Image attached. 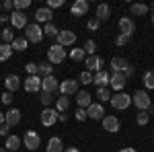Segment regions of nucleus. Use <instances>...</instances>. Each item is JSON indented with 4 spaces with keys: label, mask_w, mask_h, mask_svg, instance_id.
I'll list each match as a JSON object with an SVG mask.
<instances>
[{
    "label": "nucleus",
    "mask_w": 154,
    "mask_h": 152,
    "mask_svg": "<svg viewBox=\"0 0 154 152\" xmlns=\"http://www.w3.org/2000/svg\"><path fill=\"white\" fill-rule=\"evenodd\" d=\"M25 39L31 41V43H39V41L43 39V29H41L37 23L27 25V27H25Z\"/></svg>",
    "instance_id": "f257e3e1"
},
{
    "label": "nucleus",
    "mask_w": 154,
    "mask_h": 152,
    "mask_svg": "<svg viewBox=\"0 0 154 152\" xmlns=\"http://www.w3.org/2000/svg\"><path fill=\"white\" fill-rule=\"evenodd\" d=\"M64 58H66V49L62 45H49L48 49V62L49 64H62L64 62Z\"/></svg>",
    "instance_id": "f03ea898"
},
{
    "label": "nucleus",
    "mask_w": 154,
    "mask_h": 152,
    "mask_svg": "<svg viewBox=\"0 0 154 152\" xmlns=\"http://www.w3.org/2000/svg\"><path fill=\"white\" fill-rule=\"evenodd\" d=\"M131 103L138 107L140 111H148V109L152 107V105H150V97H148L146 91H136V93H134V99H131Z\"/></svg>",
    "instance_id": "7ed1b4c3"
},
{
    "label": "nucleus",
    "mask_w": 154,
    "mask_h": 152,
    "mask_svg": "<svg viewBox=\"0 0 154 152\" xmlns=\"http://www.w3.org/2000/svg\"><path fill=\"white\" fill-rule=\"evenodd\" d=\"M23 144H25V148H29V150H37L41 146V138H39V134L35 129H29V132H25V136H23Z\"/></svg>",
    "instance_id": "20e7f679"
},
{
    "label": "nucleus",
    "mask_w": 154,
    "mask_h": 152,
    "mask_svg": "<svg viewBox=\"0 0 154 152\" xmlns=\"http://www.w3.org/2000/svg\"><path fill=\"white\" fill-rule=\"evenodd\" d=\"M131 103V97L125 93H115L113 97H111V105H113V109H119V111H123V109H128Z\"/></svg>",
    "instance_id": "39448f33"
},
{
    "label": "nucleus",
    "mask_w": 154,
    "mask_h": 152,
    "mask_svg": "<svg viewBox=\"0 0 154 152\" xmlns=\"http://www.w3.org/2000/svg\"><path fill=\"white\" fill-rule=\"evenodd\" d=\"M58 91L64 95V97H68V95H76V93H78V80H74V78H66L64 82H60Z\"/></svg>",
    "instance_id": "423d86ee"
},
{
    "label": "nucleus",
    "mask_w": 154,
    "mask_h": 152,
    "mask_svg": "<svg viewBox=\"0 0 154 152\" xmlns=\"http://www.w3.org/2000/svg\"><path fill=\"white\" fill-rule=\"evenodd\" d=\"M58 109H51V107H45L43 109V113H41V123L45 126V128H51L56 121H58Z\"/></svg>",
    "instance_id": "0eeeda50"
},
{
    "label": "nucleus",
    "mask_w": 154,
    "mask_h": 152,
    "mask_svg": "<svg viewBox=\"0 0 154 152\" xmlns=\"http://www.w3.org/2000/svg\"><path fill=\"white\" fill-rule=\"evenodd\" d=\"M125 80H128V78H125L121 72H113V74L109 76V84H111V88H113L115 93H121V91H123Z\"/></svg>",
    "instance_id": "6e6552de"
},
{
    "label": "nucleus",
    "mask_w": 154,
    "mask_h": 152,
    "mask_svg": "<svg viewBox=\"0 0 154 152\" xmlns=\"http://www.w3.org/2000/svg\"><path fill=\"white\" fill-rule=\"evenodd\" d=\"M56 39H58V45L66 47V45L76 43V33H74V31H70V29H66V31H60Z\"/></svg>",
    "instance_id": "1a4fd4ad"
},
{
    "label": "nucleus",
    "mask_w": 154,
    "mask_h": 152,
    "mask_svg": "<svg viewBox=\"0 0 154 152\" xmlns=\"http://www.w3.org/2000/svg\"><path fill=\"white\" fill-rule=\"evenodd\" d=\"M58 88H60V82L56 80L54 76H45V78H41V91H43V93L54 95Z\"/></svg>",
    "instance_id": "9d476101"
},
{
    "label": "nucleus",
    "mask_w": 154,
    "mask_h": 152,
    "mask_svg": "<svg viewBox=\"0 0 154 152\" xmlns=\"http://www.w3.org/2000/svg\"><path fill=\"white\" fill-rule=\"evenodd\" d=\"M19 121H21V111L14 109V107H11V109L4 113V123H6L8 128H14Z\"/></svg>",
    "instance_id": "9b49d317"
},
{
    "label": "nucleus",
    "mask_w": 154,
    "mask_h": 152,
    "mask_svg": "<svg viewBox=\"0 0 154 152\" xmlns=\"http://www.w3.org/2000/svg\"><path fill=\"white\" fill-rule=\"evenodd\" d=\"M103 128L109 134H117L119 132V119L115 115H105L103 117Z\"/></svg>",
    "instance_id": "f8f14e48"
},
{
    "label": "nucleus",
    "mask_w": 154,
    "mask_h": 152,
    "mask_svg": "<svg viewBox=\"0 0 154 152\" xmlns=\"http://www.w3.org/2000/svg\"><path fill=\"white\" fill-rule=\"evenodd\" d=\"M84 64H86V70L88 72H99V70H103V58H99V56H88V58H84Z\"/></svg>",
    "instance_id": "ddd939ff"
},
{
    "label": "nucleus",
    "mask_w": 154,
    "mask_h": 152,
    "mask_svg": "<svg viewBox=\"0 0 154 152\" xmlns=\"http://www.w3.org/2000/svg\"><path fill=\"white\" fill-rule=\"evenodd\" d=\"M86 115L91 117V119H103L105 117V109L101 103H91V105L86 107Z\"/></svg>",
    "instance_id": "4468645a"
},
{
    "label": "nucleus",
    "mask_w": 154,
    "mask_h": 152,
    "mask_svg": "<svg viewBox=\"0 0 154 152\" xmlns=\"http://www.w3.org/2000/svg\"><path fill=\"white\" fill-rule=\"evenodd\" d=\"M119 31H121V35L131 37V35H134V31H136V25H134L131 19L123 17V19H119Z\"/></svg>",
    "instance_id": "2eb2a0df"
},
{
    "label": "nucleus",
    "mask_w": 154,
    "mask_h": 152,
    "mask_svg": "<svg viewBox=\"0 0 154 152\" xmlns=\"http://www.w3.org/2000/svg\"><path fill=\"white\" fill-rule=\"evenodd\" d=\"M11 25L12 27H17V29H25V27H27V14H25V12H21V11H14L11 14Z\"/></svg>",
    "instance_id": "dca6fc26"
},
{
    "label": "nucleus",
    "mask_w": 154,
    "mask_h": 152,
    "mask_svg": "<svg viewBox=\"0 0 154 152\" xmlns=\"http://www.w3.org/2000/svg\"><path fill=\"white\" fill-rule=\"evenodd\" d=\"M25 91L27 93H37V91H41V78H37V76H27V80L23 82Z\"/></svg>",
    "instance_id": "f3484780"
},
{
    "label": "nucleus",
    "mask_w": 154,
    "mask_h": 152,
    "mask_svg": "<svg viewBox=\"0 0 154 152\" xmlns=\"http://www.w3.org/2000/svg\"><path fill=\"white\" fill-rule=\"evenodd\" d=\"M109 76H111V74H109L107 70H99L95 76H93V82H95L99 88H107V84H109Z\"/></svg>",
    "instance_id": "a211bd4d"
},
{
    "label": "nucleus",
    "mask_w": 154,
    "mask_h": 152,
    "mask_svg": "<svg viewBox=\"0 0 154 152\" xmlns=\"http://www.w3.org/2000/svg\"><path fill=\"white\" fill-rule=\"evenodd\" d=\"M51 17H54V12L49 11L48 6L37 8V11H35V21H37V23H45V25H48L49 21H51Z\"/></svg>",
    "instance_id": "6ab92c4d"
},
{
    "label": "nucleus",
    "mask_w": 154,
    "mask_h": 152,
    "mask_svg": "<svg viewBox=\"0 0 154 152\" xmlns=\"http://www.w3.org/2000/svg\"><path fill=\"white\" fill-rule=\"evenodd\" d=\"M86 12H88V2L86 0H76L72 4V14L74 17H84Z\"/></svg>",
    "instance_id": "aec40b11"
},
{
    "label": "nucleus",
    "mask_w": 154,
    "mask_h": 152,
    "mask_svg": "<svg viewBox=\"0 0 154 152\" xmlns=\"http://www.w3.org/2000/svg\"><path fill=\"white\" fill-rule=\"evenodd\" d=\"M4 86H6L8 93H14V91L21 86V78H19L17 74H8V76L4 78Z\"/></svg>",
    "instance_id": "412c9836"
},
{
    "label": "nucleus",
    "mask_w": 154,
    "mask_h": 152,
    "mask_svg": "<svg viewBox=\"0 0 154 152\" xmlns=\"http://www.w3.org/2000/svg\"><path fill=\"white\" fill-rule=\"evenodd\" d=\"M76 103H78L80 109H86V107L93 103V101H91V93H88V91H78V93H76Z\"/></svg>",
    "instance_id": "4be33fe9"
},
{
    "label": "nucleus",
    "mask_w": 154,
    "mask_h": 152,
    "mask_svg": "<svg viewBox=\"0 0 154 152\" xmlns=\"http://www.w3.org/2000/svg\"><path fill=\"white\" fill-rule=\"evenodd\" d=\"M21 144H23V140L19 138V136H8L6 138V144H4V148L8 152H17L19 148H21Z\"/></svg>",
    "instance_id": "5701e85b"
},
{
    "label": "nucleus",
    "mask_w": 154,
    "mask_h": 152,
    "mask_svg": "<svg viewBox=\"0 0 154 152\" xmlns=\"http://www.w3.org/2000/svg\"><path fill=\"white\" fill-rule=\"evenodd\" d=\"M111 17V6L109 4H99L97 6V19L99 21H107Z\"/></svg>",
    "instance_id": "b1692460"
},
{
    "label": "nucleus",
    "mask_w": 154,
    "mask_h": 152,
    "mask_svg": "<svg viewBox=\"0 0 154 152\" xmlns=\"http://www.w3.org/2000/svg\"><path fill=\"white\" fill-rule=\"evenodd\" d=\"M128 66H130L128 60H123V58H113L111 60V70L113 72H123Z\"/></svg>",
    "instance_id": "393cba45"
},
{
    "label": "nucleus",
    "mask_w": 154,
    "mask_h": 152,
    "mask_svg": "<svg viewBox=\"0 0 154 152\" xmlns=\"http://www.w3.org/2000/svg\"><path fill=\"white\" fill-rule=\"evenodd\" d=\"M27 45H29V41H27L25 37H14V39H12V43H11L12 51H14V49H17V51H25Z\"/></svg>",
    "instance_id": "a878e982"
},
{
    "label": "nucleus",
    "mask_w": 154,
    "mask_h": 152,
    "mask_svg": "<svg viewBox=\"0 0 154 152\" xmlns=\"http://www.w3.org/2000/svg\"><path fill=\"white\" fill-rule=\"evenodd\" d=\"M48 152H64V144H62V140H60V138H49Z\"/></svg>",
    "instance_id": "bb28decb"
},
{
    "label": "nucleus",
    "mask_w": 154,
    "mask_h": 152,
    "mask_svg": "<svg viewBox=\"0 0 154 152\" xmlns=\"http://www.w3.org/2000/svg\"><path fill=\"white\" fill-rule=\"evenodd\" d=\"M56 107H58V113H64V111H68V107H70V99L62 95L60 99H56Z\"/></svg>",
    "instance_id": "cd10ccee"
},
{
    "label": "nucleus",
    "mask_w": 154,
    "mask_h": 152,
    "mask_svg": "<svg viewBox=\"0 0 154 152\" xmlns=\"http://www.w3.org/2000/svg\"><path fill=\"white\" fill-rule=\"evenodd\" d=\"M12 56V47L8 43H0V62H6Z\"/></svg>",
    "instance_id": "c85d7f7f"
},
{
    "label": "nucleus",
    "mask_w": 154,
    "mask_h": 152,
    "mask_svg": "<svg viewBox=\"0 0 154 152\" xmlns=\"http://www.w3.org/2000/svg\"><path fill=\"white\" fill-rule=\"evenodd\" d=\"M131 14H136V17L148 14V6H146V4H140V2H136V4H131Z\"/></svg>",
    "instance_id": "c756f323"
},
{
    "label": "nucleus",
    "mask_w": 154,
    "mask_h": 152,
    "mask_svg": "<svg viewBox=\"0 0 154 152\" xmlns=\"http://www.w3.org/2000/svg\"><path fill=\"white\" fill-rule=\"evenodd\" d=\"M86 58V54H84V49L82 47H74L70 51V60H74V62H80V60Z\"/></svg>",
    "instance_id": "7c9ffc66"
},
{
    "label": "nucleus",
    "mask_w": 154,
    "mask_h": 152,
    "mask_svg": "<svg viewBox=\"0 0 154 152\" xmlns=\"http://www.w3.org/2000/svg\"><path fill=\"white\" fill-rule=\"evenodd\" d=\"M39 66V74H43V78L45 76H54L51 70H54V66H49V62H43V64H37Z\"/></svg>",
    "instance_id": "2f4dec72"
},
{
    "label": "nucleus",
    "mask_w": 154,
    "mask_h": 152,
    "mask_svg": "<svg viewBox=\"0 0 154 152\" xmlns=\"http://www.w3.org/2000/svg\"><path fill=\"white\" fill-rule=\"evenodd\" d=\"M82 49H84V54H88V56H95V49H97L95 41H93V39H86V41H84V45H82Z\"/></svg>",
    "instance_id": "473e14b6"
},
{
    "label": "nucleus",
    "mask_w": 154,
    "mask_h": 152,
    "mask_svg": "<svg viewBox=\"0 0 154 152\" xmlns=\"http://www.w3.org/2000/svg\"><path fill=\"white\" fill-rule=\"evenodd\" d=\"M97 97H99V103L111 101V93H109L107 88H97Z\"/></svg>",
    "instance_id": "72a5a7b5"
},
{
    "label": "nucleus",
    "mask_w": 154,
    "mask_h": 152,
    "mask_svg": "<svg viewBox=\"0 0 154 152\" xmlns=\"http://www.w3.org/2000/svg\"><path fill=\"white\" fill-rule=\"evenodd\" d=\"M0 33H2V43H8V45H11L12 39H14V35H12V29H2Z\"/></svg>",
    "instance_id": "f704fd0d"
},
{
    "label": "nucleus",
    "mask_w": 154,
    "mask_h": 152,
    "mask_svg": "<svg viewBox=\"0 0 154 152\" xmlns=\"http://www.w3.org/2000/svg\"><path fill=\"white\" fill-rule=\"evenodd\" d=\"M144 86L146 88H154V72H146L144 74Z\"/></svg>",
    "instance_id": "c9c22d12"
},
{
    "label": "nucleus",
    "mask_w": 154,
    "mask_h": 152,
    "mask_svg": "<svg viewBox=\"0 0 154 152\" xmlns=\"http://www.w3.org/2000/svg\"><path fill=\"white\" fill-rule=\"evenodd\" d=\"M12 6H14L17 11H21V12H23L25 8H27V6H31V0H14V2H12Z\"/></svg>",
    "instance_id": "e433bc0d"
},
{
    "label": "nucleus",
    "mask_w": 154,
    "mask_h": 152,
    "mask_svg": "<svg viewBox=\"0 0 154 152\" xmlns=\"http://www.w3.org/2000/svg\"><path fill=\"white\" fill-rule=\"evenodd\" d=\"M58 33H60V31L51 23H48V25H45V29H43V35H48V37H58Z\"/></svg>",
    "instance_id": "4c0bfd02"
},
{
    "label": "nucleus",
    "mask_w": 154,
    "mask_h": 152,
    "mask_svg": "<svg viewBox=\"0 0 154 152\" xmlns=\"http://www.w3.org/2000/svg\"><path fill=\"white\" fill-rule=\"evenodd\" d=\"M25 70H27V74H29V76H37V72H39V66H37V64H33V62H29V64L25 66Z\"/></svg>",
    "instance_id": "58836bf2"
},
{
    "label": "nucleus",
    "mask_w": 154,
    "mask_h": 152,
    "mask_svg": "<svg viewBox=\"0 0 154 152\" xmlns=\"http://www.w3.org/2000/svg\"><path fill=\"white\" fill-rule=\"evenodd\" d=\"M136 119H138V126H146V123H148V119H150V115H148V111H140Z\"/></svg>",
    "instance_id": "ea45409f"
},
{
    "label": "nucleus",
    "mask_w": 154,
    "mask_h": 152,
    "mask_svg": "<svg viewBox=\"0 0 154 152\" xmlns=\"http://www.w3.org/2000/svg\"><path fill=\"white\" fill-rule=\"evenodd\" d=\"M80 82H82V84H91V82H93V74L88 70L80 72Z\"/></svg>",
    "instance_id": "a19ab883"
},
{
    "label": "nucleus",
    "mask_w": 154,
    "mask_h": 152,
    "mask_svg": "<svg viewBox=\"0 0 154 152\" xmlns=\"http://www.w3.org/2000/svg\"><path fill=\"white\" fill-rule=\"evenodd\" d=\"M51 101H54V95H49V93H41V103L45 107L51 105Z\"/></svg>",
    "instance_id": "79ce46f5"
},
{
    "label": "nucleus",
    "mask_w": 154,
    "mask_h": 152,
    "mask_svg": "<svg viewBox=\"0 0 154 152\" xmlns=\"http://www.w3.org/2000/svg\"><path fill=\"white\" fill-rule=\"evenodd\" d=\"M99 25H101V21H99L97 17H93V19H91V21L86 23V27H88L91 31H97V29H99Z\"/></svg>",
    "instance_id": "37998d69"
},
{
    "label": "nucleus",
    "mask_w": 154,
    "mask_h": 152,
    "mask_svg": "<svg viewBox=\"0 0 154 152\" xmlns=\"http://www.w3.org/2000/svg\"><path fill=\"white\" fill-rule=\"evenodd\" d=\"M0 101H2L4 105H11V103H12V93H8V91H6L4 95H0Z\"/></svg>",
    "instance_id": "c03bdc74"
},
{
    "label": "nucleus",
    "mask_w": 154,
    "mask_h": 152,
    "mask_svg": "<svg viewBox=\"0 0 154 152\" xmlns=\"http://www.w3.org/2000/svg\"><path fill=\"white\" fill-rule=\"evenodd\" d=\"M128 41H130V37H128V35H121V33H119V35H117V39H115V45H119V47H121V45H125Z\"/></svg>",
    "instance_id": "a18cd8bd"
},
{
    "label": "nucleus",
    "mask_w": 154,
    "mask_h": 152,
    "mask_svg": "<svg viewBox=\"0 0 154 152\" xmlns=\"http://www.w3.org/2000/svg\"><path fill=\"white\" fill-rule=\"evenodd\" d=\"M64 4V0H48V8L51 11V8H60Z\"/></svg>",
    "instance_id": "49530a36"
},
{
    "label": "nucleus",
    "mask_w": 154,
    "mask_h": 152,
    "mask_svg": "<svg viewBox=\"0 0 154 152\" xmlns=\"http://www.w3.org/2000/svg\"><path fill=\"white\" fill-rule=\"evenodd\" d=\"M74 115H76V119H78V121H84V119L88 117V115H86V109H78Z\"/></svg>",
    "instance_id": "de8ad7c7"
},
{
    "label": "nucleus",
    "mask_w": 154,
    "mask_h": 152,
    "mask_svg": "<svg viewBox=\"0 0 154 152\" xmlns=\"http://www.w3.org/2000/svg\"><path fill=\"white\" fill-rule=\"evenodd\" d=\"M134 72H136V70H134V66H128V68H125V70L121 72V74H123L125 78H130V76H134Z\"/></svg>",
    "instance_id": "09e8293b"
},
{
    "label": "nucleus",
    "mask_w": 154,
    "mask_h": 152,
    "mask_svg": "<svg viewBox=\"0 0 154 152\" xmlns=\"http://www.w3.org/2000/svg\"><path fill=\"white\" fill-rule=\"evenodd\" d=\"M8 126H6V123H2V126H0V136H6V138H8Z\"/></svg>",
    "instance_id": "8fccbe9b"
},
{
    "label": "nucleus",
    "mask_w": 154,
    "mask_h": 152,
    "mask_svg": "<svg viewBox=\"0 0 154 152\" xmlns=\"http://www.w3.org/2000/svg\"><path fill=\"white\" fill-rule=\"evenodd\" d=\"M2 8H4V11H11V8H14V6H12V0H4V2H2Z\"/></svg>",
    "instance_id": "3c124183"
},
{
    "label": "nucleus",
    "mask_w": 154,
    "mask_h": 152,
    "mask_svg": "<svg viewBox=\"0 0 154 152\" xmlns=\"http://www.w3.org/2000/svg\"><path fill=\"white\" fill-rule=\"evenodd\" d=\"M64 152H80V150H78V148H74V146H72V148H66V150H64Z\"/></svg>",
    "instance_id": "603ef678"
},
{
    "label": "nucleus",
    "mask_w": 154,
    "mask_h": 152,
    "mask_svg": "<svg viewBox=\"0 0 154 152\" xmlns=\"http://www.w3.org/2000/svg\"><path fill=\"white\" fill-rule=\"evenodd\" d=\"M119 152H136V148H123V150H119Z\"/></svg>",
    "instance_id": "864d4df0"
},
{
    "label": "nucleus",
    "mask_w": 154,
    "mask_h": 152,
    "mask_svg": "<svg viewBox=\"0 0 154 152\" xmlns=\"http://www.w3.org/2000/svg\"><path fill=\"white\" fill-rule=\"evenodd\" d=\"M4 123V113H0V126Z\"/></svg>",
    "instance_id": "5fc2aeb1"
},
{
    "label": "nucleus",
    "mask_w": 154,
    "mask_h": 152,
    "mask_svg": "<svg viewBox=\"0 0 154 152\" xmlns=\"http://www.w3.org/2000/svg\"><path fill=\"white\" fill-rule=\"evenodd\" d=\"M0 152H8V150H6V148H4V146H2V148H0Z\"/></svg>",
    "instance_id": "6e6d98bb"
},
{
    "label": "nucleus",
    "mask_w": 154,
    "mask_h": 152,
    "mask_svg": "<svg viewBox=\"0 0 154 152\" xmlns=\"http://www.w3.org/2000/svg\"><path fill=\"white\" fill-rule=\"evenodd\" d=\"M150 11H152V12H154V4H152V6H150Z\"/></svg>",
    "instance_id": "4d7b16f0"
},
{
    "label": "nucleus",
    "mask_w": 154,
    "mask_h": 152,
    "mask_svg": "<svg viewBox=\"0 0 154 152\" xmlns=\"http://www.w3.org/2000/svg\"><path fill=\"white\" fill-rule=\"evenodd\" d=\"M152 25H154V14H152Z\"/></svg>",
    "instance_id": "13d9d810"
}]
</instances>
